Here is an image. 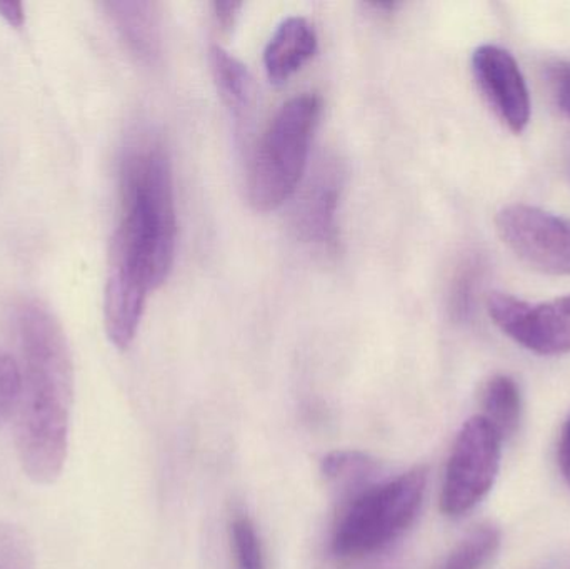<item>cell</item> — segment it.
Wrapping results in <instances>:
<instances>
[{
  "mask_svg": "<svg viewBox=\"0 0 570 569\" xmlns=\"http://www.w3.org/2000/svg\"><path fill=\"white\" fill-rule=\"evenodd\" d=\"M20 353L22 391L16 416L20 467L37 484H52L62 474L69 448L73 406L72 351L52 311L39 301L13 310Z\"/></svg>",
  "mask_w": 570,
  "mask_h": 569,
  "instance_id": "1",
  "label": "cell"
},
{
  "mask_svg": "<svg viewBox=\"0 0 570 569\" xmlns=\"http://www.w3.org/2000/svg\"><path fill=\"white\" fill-rule=\"evenodd\" d=\"M120 196L122 216L110 253L132 264L156 290L173 269L177 239L173 169L160 144H140L124 159Z\"/></svg>",
  "mask_w": 570,
  "mask_h": 569,
  "instance_id": "2",
  "label": "cell"
},
{
  "mask_svg": "<svg viewBox=\"0 0 570 569\" xmlns=\"http://www.w3.org/2000/svg\"><path fill=\"white\" fill-rule=\"evenodd\" d=\"M428 490V470L377 483L338 508L332 531V553L341 560H362L385 550L417 520Z\"/></svg>",
  "mask_w": 570,
  "mask_h": 569,
  "instance_id": "3",
  "label": "cell"
},
{
  "mask_svg": "<svg viewBox=\"0 0 570 569\" xmlns=\"http://www.w3.org/2000/svg\"><path fill=\"white\" fill-rule=\"evenodd\" d=\"M321 114L315 94L292 97L264 130L247 174V197L254 209L269 213L295 193Z\"/></svg>",
  "mask_w": 570,
  "mask_h": 569,
  "instance_id": "4",
  "label": "cell"
},
{
  "mask_svg": "<svg viewBox=\"0 0 570 569\" xmlns=\"http://www.w3.org/2000/svg\"><path fill=\"white\" fill-rule=\"evenodd\" d=\"M501 444L502 438L481 414L465 421L445 468L441 493L445 517H464L488 497L501 467Z\"/></svg>",
  "mask_w": 570,
  "mask_h": 569,
  "instance_id": "5",
  "label": "cell"
},
{
  "mask_svg": "<svg viewBox=\"0 0 570 569\" xmlns=\"http://www.w3.org/2000/svg\"><path fill=\"white\" fill-rule=\"evenodd\" d=\"M495 226L505 246L525 264L570 276V219L539 207L512 204L498 214Z\"/></svg>",
  "mask_w": 570,
  "mask_h": 569,
  "instance_id": "6",
  "label": "cell"
},
{
  "mask_svg": "<svg viewBox=\"0 0 570 569\" xmlns=\"http://www.w3.org/2000/svg\"><path fill=\"white\" fill-rule=\"evenodd\" d=\"M488 311L495 326L541 356L570 353V296L531 304L509 294L489 296Z\"/></svg>",
  "mask_w": 570,
  "mask_h": 569,
  "instance_id": "7",
  "label": "cell"
},
{
  "mask_svg": "<svg viewBox=\"0 0 570 569\" xmlns=\"http://www.w3.org/2000/svg\"><path fill=\"white\" fill-rule=\"evenodd\" d=\"M472 72L502 122L521 134L531 120V96L511 52L489 43L479 47L472 56Z\"/></svg>",
  "mask_w": 570,
  "mask_h": 569,
  "instance_id": "8",
  "label": "cell"
},
{
  "mask_svg": "<svg viewBox=\"0 0 570 569\" xmlns=\"http://www.w3.org/2000/svg\"><path fill=\"white\" fill-rule=\"evenodd\" d=\"M337 170L324 167L302 194L294 214L295 229L307 243L335 249L338 243L337 207L341 183Z\"/></svg>",
  "mask_w": 570,
  "mask_h": 569,
  "instance_id": "9",
  "label": "cell"
},
{
  "mask_svg": "<svg viewBox=\"0 0 570 569\" xmlns=\"http://www.w3.org/2000/svg\"><path fill=\"white\" fill-rule=\"evenodd\" d=\"M317 33L304 17H287L264 50V67L273 82L284 84L314 56Z\"/></svg>",
  "mask_w": 570,
  "mask_h": 569,
  "instance_id": "10",
  "label": "cell"
},
{
  "mask_svg": "<svg viewBox=\"0 0 570 569\" xmlns=\"http://www.w3.org/2000/svg\"><path fill=\"white\" fill-rule=\"evenodd\" d=\"M107 12L130 52L153 63L160 52L159 19L150 2H107Z\"/></svg>",
  "mask_w": 570,
  "mask_h": 569,
  "instance_id": "11",
  "label": "cell"
},
{
  "mask_svg": "<svg viewBox=\"0 0 570 569\" xmlns=\"http://www.w3.org/2000/svg\"><path fill=\"white\" fill-rule=\"evenodd\" d=\"M210 69L220 99L224 100L234 119L244 122L250 116L256 100V86L247 67L223 47L210 49Z\"/></svg>",
  "mask_w": 570,
  "mask_h": 569,
  "instance_id": "12",
  "label": "cell"
},
{
  "mask_svg": "<svg viewBox=\"0 0 570 569\" xmlns=\"http://www.w3.org/2000/svg\"><path fill=\"white\" fill-rule=\"evenodd\" d=\"M321 471L344 504L377 483L379 463L361 451H332L322 460Z\"/></svg>",
  "mask_w": 570,
  "mask_h": 569,
  "instance_id": "13",
  "label": "cell"
},
{
  "mask_svg": "<svg viewBox=\"0 0 570 569\" xmlns=\"http://www.w3.org/2000/svg\"><path fill=\"white\" fill-rule=\"evenodd\" d=\"M482 418L489 421L502 440L518 433L522 418V396L518 383L511 376L498 374L482 387Z\"/></svg>",
  "mask_w": 570,
  "mask_h": 569,
  "instance_id": "14",
  "label": "cell"
},
{
  "mask_svg": "<svg viewBox=\"0 0 570 569\" xmlns=\"http://www.w3.org/2000/svg\"><path fill=\"white\" fill-rule=\"evenodd\" d=\"M501 545V531L482 524L468 534L449 557L445 569H481L494 557Z\"/></svg>",
  "mask_w": 570,
  "mask_h": 569,
  "instance_id": "15",
  "label": "cell"
},
{
  "mask_svg": "<svg viewBox=\"0 0 570 569\" xmlns=\"http://www.w3.org/2000/svg\"><path fill=\"white\" fill-rule=\"evenodd\" d=\"M230 543H233L237 569H267L263 541L247 514L240 513L234 517L230 523Z\"/></svg>",
  "mask_w": 570,
  "mask_h": 569,
  "instance_id": "16",
  "label": "cell"
},
{
  "mask_svg": "<svg viewBox=\"0 0 570 569\" xmlns=\"http://www.w3.org/2000/svg\"><path fill=\"white\" fill-rule=\"evenodd\" d=\"M0 569H37L29 533L13 523H0Z\"/></svg>",
  "mask_w": 570,
  "mask_h": 569,
  "instance_id": "17",
  "label": "cell"
},
{
  "mask_svg": "<svg viewBox=\"0 0 570 569\" xmlns=\"http://www.w3.org/2000/svg\"><path fill=\"white\" fill-rule=\"evenodd\" d=\"M22 391L20 366L9 354L0 353V428L16 416Z\"/></svg>",
  "mask_w": 570,
  "mask_h": 569,
  "instance_id": "18",
  "label": "cell"
},
{
  "mask_svg": "<svg viewBox=\"0 0 570 569\" xmlns=\"http://www.w3.org/2000/svg\"><path fill=\"white\" fill-rule=\"evenodd\" d=\"M475 266L472 263L465 264L455 279L454 290H452V311L455 316H468L471 310L472 296H474Z\"/></svg>",
  "mask_w": 570,
  "mask_h": 569,
  "instance_id": "19",
  "label": "cell"
},
{
  "mask_svg": "<svg viewBox=\"0 0 570 569\" xmlns=\"http://www.w3.org/2000/svg\"><path fill=\"white\" fill-rule=\"evenodd\" d=\"M552 96L559 109L570 119V62H558L549 69Z\"/></svg>",
  "mask_w": 570,
  "mask_h": 569,
  "instance_id": "20",
  "label": "cell"
},
{
  "mask_svg": "<svg viewBox=\"0 0 570 569\" xmlns=\"http://www.w3.org/2000/svg\"><path fill=\"white\" fill-rule=\"evenodd\" d=\"M243 3L234 2H216L214 3V13H216L217 22L223 29H230L236 23Z\"/></svg>",
  "mask_w": 570,
  "mask_h": 569,
  "instance_id": "21",
  "label": "cell"
},
{
  "mask_svg": "<svg viewBox=\"0 0 570 569\" xmlns=\"http://www.w3.org/2000/svg\"><path fill=\"white\" fill-rule=\"evenodd\" d=\"M559 467H561L562 477L570 488V418L562 430L561 441H559Z\"/></svg>",
  "mask_w": 570,
  "mask_h": 569,
  "instance_id": "22",
  "label": "cell"
},
{
  "mask_svg": "<svg viewBox=\"0 0 570 569\" xmlns=\"http://www.w3.org/2000/svg\"><path fill=\"white\" fill-rule=\"evenodd\" d=\"M0 17L13 29H22L26 22L23 6L19 2H0Z\"/></svg>",
  "mask_w": 570,
  "mask_h": 569,
  "instance_id": "23",
  "label": "cell"
}]
</instances>
